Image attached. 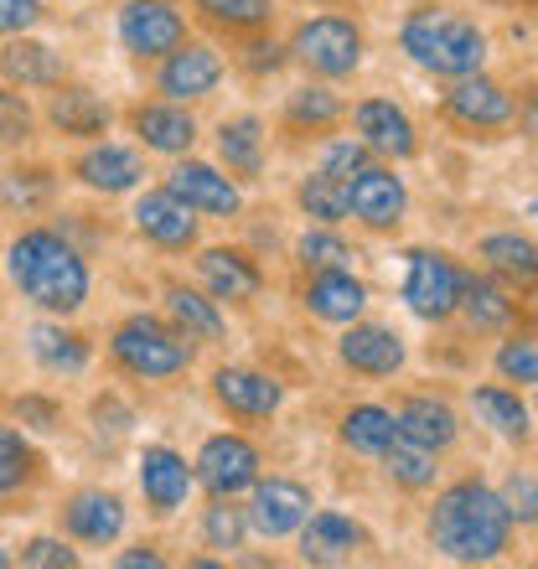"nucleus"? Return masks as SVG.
Listing matches in <instances>:
<instances>
[{"label": "nucleus", "mask_w": 538, "mask_h": 569, "mask_svg": "<svg viewBox=\"0 0 538 569\" xmlns=\"http://www.w3.org/2000/svg\"><path fill=\"white\" fill-rule=\"evenodd\" d=\"M471 280V259L446 243H409L399 249V306L419 327L446 331L456 321L461 290Z\"/></svg>", "instance_id": "0eeeda50"}, {"label": "nucleus", "mask_w": 538, "mask_h": 569, "mask_svg": "<svg viewBox=\"0 0 538 569\" xmlns=\"http://www.w3.org/2000/svg\"><path fill=\"white\" fill-rule=\"evenodd\" d=\"M285 52H290V73L321 78V83H358L373 62V37L362 11L352 0H331V6H300V16L280 31Z\"/></svg>", "instance_id": "20e7f679"}, {"label": "nucleus", "mask_w": 538, "mask_h": 569, "mask_svg": "<svg viewBox=\"0 0 538 569\" xmlns=\"http://www.w3.org/2000/svg\"><path fill=\"white\" fill-rule=\"evenodd\" d=\"M316 502H321V497H316L311 477L265 466L259 481L243 492V512H249V533H255V543H290L296 539V528L311 518Z\"/></svg>", "instance_id": "b1692460"}, {"label": "nucleus", "mask_w": 538, "mask_h": 569, "mask_svg": "<svg viewBox=\"0 0 538 569\" xmlns=\"http://www.w3.org/2000/svg\"><path fill=\"white\" fill-rule=\"evenodd\" d=\"M181 264L187 280L202 284L228 316L259 311V300L269 296V259H259L243 239H202Z\"/></svg>", "instance_id": "1a4fd4ad"}, {"label": "nucleus", "mask_w": 538, "mask_h": 569, "mask_svg": "<svg viewBox=\"0 0 538 569\" xmlns=\"http://www.w3.org/2000/svg\"><path fill=\"white\" fill-rule=\"evenodd\" d=\"M0 569H16V559H11V539L0 533Z\"/></svg>", "instance_id": "5fc2aeb1"}, {"label": "nucleus", "mask_w": 538, "mask_h": 569, "mask_svg": "<svg viewBox=\"0 0 538 569\" xmlns=\"http://www.w3.org/2000/svg\"><path fill=\"white\" fill-rule=\"evenodd\" d=\"M419 539L446 565H502L518 528L497 497V481L477 466L461 477H440L435 492L419 497Z\"/></svg>", "instance_id": "f257e3e1"}, {"label": "nucleus", "mask_w": 538, "mask_h": 569, "mask_svg": "<svg viewBox=\"0 0 538 569\" xmlns=\"http://www.w3.org/2000/svg\"><path fill=\"white\" fill-rule=\"evenodd\" d=\"M27 358L52 383H78V378L93 373L99 342L78 321H68V316H37L27 327Z\"/></svg>", "instance_id": "7c9ffc66"}, {"label": "nucleus", "mask_w": 538, "mask_h": 569, "mask_svg": "<svg viewBox=\"0 0 538 569\" xmlns=\"http://www.w3.org/2000/svg\"><path fill=\"white\" fill-rule=\"evenodd\" d=\"M37 120H42V136H52L58 146H89V140H99V136H114L120 104H114L99 83L73 73V78H62L58 89L42 93Z\"/></svg>", "instance_id": "5701e85b"}, {"label": "nucleus", "mask_w": 538, "mask_h": 569, "mask_svg": "<svg viewBox=\"0 0 538 569\" xmlns=\"http://www.w3.org/2000/svg\"><path fill=\"white\" fill-rule=\"evenodd\" d=\"M0 270H6V284L16 290V300L37 316H78L93 306V259L78 249L58 223H21L0 249Z\"/></svg>", "instance_id": "f03ea898"}, {"label": "nucleus", "mask_w": 538, "mask_h": 569, "mask_svg": "<svg viewBox=\"0 0 538 569\" xmlns=\"http://www.w3.org/2000/svg\"><path fill=\"white\" fill-rule=\"evenodd\" d=\"M347 228L362 239H399L415 218V187L393 161H368L342 181Z\"/></svg>", "instance_id": "9d476101"}, {"label": "nucleus", "mask_w": 538, "mask_h": 569, "mask_svg": "<svg viewBox=\"0 0 538 569\" xmlns=\"http://www.w3.org/2000/svg\"><path fill=\"white\" fill-rule=\"evenodd\" d=\"M192 31L197 27L181 0H114V11H109V37L120 47V58H130L134 68H150L177 42H187Z\"/></svg>", "instance_id": "6ab92c4d"}, {"label": "nucleus", "mask_w": 538, "mask_h": 569, "mask_svg": "<svg viewBox=\"0 0 538 569\" xmlns=\"http://www.w3.org/2000/svg\"><path fill=\"white\" fill-rule=\"evenodd\" d=\"M156 300H161L156 311H161L197 352H228V342H233V316H228L197 280H187V274H161Z\"/></svg>", "instance_id": "c756f323"}, {"label": "nucleus", "mask_w": 538, "mask_h": 569, "mask_svg": "<svg viewBox=\"0 0 538 569\" xmlns=\"http://www.w3.org/2000/svg\"><path fill=\"white\" fill-rule=\"evenodd\" d=\"M47 6H78V0H47Z\"/></svg>", "instance_id": "13d9d810"}, {"label": "nucleus", "mask_w": 538, "mask_h": 569, "mask_svg": "<svg viewBox=\"0 0 538 569\" xmlns=\"http://www.w3.org/2000/svg\"><path fill=\"white\" fill-rule=\"evenodd\" d=\"M42 140V120H37V99L11 83H0V156L31 150Z\"/></svg>", "instance_id": "de8ad7c7"}, {"label": "nucleus", "mask_w": 538, "mask_h": 569, "mask_svg": "<svg viewBox=\"0 0 538 569\" xmlns=\"http://www.w3.org/2000/svg\"><path fill=\"white\" fill-rule=\"evenodd\" d=\"M223 52H228V73L239 78V83H249V89H269V83H285V73H290V52H285L280 27L228 37Z\"/></svg>", "instance_id": "58836bf2"}, {"label": "nucleus", "mask_w": 538, "mask_h": 569, "mask_svg": "<svg viewBox=\"0 0 538 569\" xmlns=\"http://www.w3.org/2000/svg\"><path fill=\"white\" fill-rule=\"evenodd\" d=\"M492 6H508V11H534V0H492Z\"/></svg>", "instance_id": "6e6d98bb"}, {"label": "nucleus", "mask_w": 538, "mask_h": 569, "mask_svg": "<svg viewBox=\"0 0 538 569\" xmlns=\"http://www.w3.org/2000/svg\"><path fill=\"white\" fill-rule=\"evenodd\" d=\"M461 415H466V430H481L487 440L512 450V456H528V446H534V405L512 383H497V378L466 383Z\"/></svg>", "instance_id": "cd10ccee"}, {"label": "nucleus", "mask_w": 538, "mask_h": 569, "mask_svg": "<svg viewBox=\"0 0 538 569\" xmlns=\"http://www.w3.org/2000/svg\"><path fill=\"white\" fill-rule=\"evenodd\" d=\"M202 393L218 409V420L243 425V430H269L280 425V415L290 409V383L275 368L249 358H218L202 373Z\"/></svg>", "instance_id": "6e6552de"}, {"label": "nucleus", "mask_w": 538, "mask_h": 569, "mask_svg": "<svg viewBox=\"0 0 538 569\" xmlns=\"http://www.w3.org/2000/svg\"><path fill=\"white\" fill-rule=\"evenodd\" d=\"M275 146L311 150L321 136L347 124V89L342 83H321V78L296 73L275 99Z\"/></svg>", "instance_id": "aec40b11"}, {"label": "nucleus", "mask_w": 538, "mask_h": 569, "mask_svg": "<svg viewBox=\"0 0 538 569\" xmlns=\"http://www.w3.org/2000/svg\"><path fill=\"white\" fill-rule=\"evenodd\" d=\"M150 177H156L150 156L134 140H120V136H99L89 146H73V156L62 161V181L78 187L83 197H93V202H124Z\"/></svg>", "instance_id": "ddd939ff"}, {"label": "nucleus", "mask_w": 538, "mask_h": 569, "mask_svg": "<svg viewBox=\"0 0 538 569\" xmlns=\"http://www.w3.org/2000/svg\"><path fill=\"white\" fill-rule=\"evenodd\" d=\"M192 27H202L208 37L228 42V37H243V31H265L280 27L285 0H181Z\"/></svg>", "instance_id": "ea45409f"}, {"label": "nucleus", "mask_w": 538, "mask_h": 569, "mask_svg": "<svg viewBox=\"0 0 538 569\" xmlns=\"http://www.w3.org/2000/svg\"><path fill=\"white\" fill-rule=\"evenodd\" d=\"M347 130L368 146L373 161H393V166H415L425 156V124L399 93L368 89L358 99H347Z\"/></svg>", "instance_id": "f3484780"}, {"label": "nucleus", "mask_w": 538, "mask_h": 569, "mask_svg": "<svg viewBox=\"0 0 538 569\" xmlns=\"http://www.w3.org/2000/svg\"><path fill=\"white\" fill-rule=\"evenodd\" d=\"M52 487V461H47L42 440H31L21 425L0 420V508L6 512H27L21 502Z\"/></svg>", "instance_id": "f704fd0d"}, {"label": "nucleus", "mask_w": 538, "mask_h": 569, "mask_svg": "<svg viewBox=\"0 0 538 569\" xmlns=\"http://www.w3.org/2000/svg\"><path fill=\"white\" fill-rule=\"evenodd\" d=\"M393 409V435L409 446H425L435 456H456L466 446V415L456 405V393L446 389H399L389 399Z\"/></svg>", "instance_id": "bb28decb"}, {"label": "nucleus", "mask_w": 538, "mask_h": 569, "mask_svg": "<svg viewBox=\"0 0 538 569\" xmlns=\"http://www.w3.org/2000/svg\"><path fill=\"white\" fill-rule=\"evenodd\" d=\"M228 52L218 37H187L177 42L166 58H156L146 68V93H161V99H177V104L208 109L218 93L228 89Z\"/></svg>", "instance_id": "9b49d317"}, {"label": "nucleus", "mask_w": 538, "mask_h": 569, "mask_svg": "<svg viewBox=\"0 0 538 569\" xmlns=\"http://www.w3.org/2000/svg\"><path fill=\"white\" fill-rule=\"evenodd\" d=\"M130 497L120 487H109V481H78L52 502V528L62 539H73L78 549H99V555L130 533Z\"/></svg>", "instance_id": "a211bd4d"}, {"label": "nucleus", "mask_w": 538, "mask_h": 569, "mask_svg": "<svg viewBox=\"0 0 538 569\" xmlns=\"http://www.w3.org/2000/svg\"><path fill=\"white\" fill-rule=\"evenodd\" d=\"M497 497H502L512 528H518V533H534L538 528V477H534V466L512 461L508 471L497 477Z\"/></svg>", "instance_id": "8fccbe9b"}, {"label": "nucleus", "mask_w": 538, "mask_h": 569, "mask_svg": "<svg viewBox=\"0 0 538 569\" xmlns=\"http://www.w3.org/2000/svg\"><path fill=\"white\" fill-rule=\"evenodd\" d=\"M202 140L212 146V161L223 166L243 192L265 187L269 171H275V150L280 146H275V124H269L265 109H233V114H218V120L202 130Z\"/></svg>", "instance_id": "412c9836"}, {"label": "nucleus", "mask_w": 538, "mask_h": 569, "mask_svg": "<svg viewBox=\"0 0 538 569\" xmlns=\"http://www.w3.org/2000/svg\"><path fill=\"white\" fill-rule=\"evenodd\" d=\"M6 420L21 425L31 440H62V435L73 430V409H68V399L52 389H21V393H11Z\"/></svg>", "instance_id": "a18cd8bd"}, {"label": "nucleus", "mask_w": 538, "mask_h": 569, "mask_svg": "<svg viewBox=\"0 0 538 569\" xmlns=\"http://www.w3.org/2000/svg\"><path fill=\"white\" fill-rule=\"evenodd\" d=\"M62 78H73V52L62 42H47L42 31H21L0 42V83L21 93H47Z\"/></svg>", "instance_id": "473e14b6"}, {"label": "nucleus", "mask_w": 538, "mask_h": 569, "mask_svg": "<svg viewBox=\"0 0 538 569\" xmlns=\"http://www.w3.org/2000/svg\"><path fill=\"white\" fill-rule=\"evenodd\" d=\"M497 383H512V389H534L538 383V337H534V321H518L508 327L502 337H492V358H487Z\"/></svg>", "instance_id": "49530a36"}, {"label": "nucleus", "mask_w": 538, "mask_h": 569, "mask_svg": "<svg viewBox=\"0 0 538 569\" xmlns=\"http://www.w3.org/2000/svg\"><path fill=\"white\" fill-rule=\"evenodd\" d=\"M104 362L109 373L124 378V383H140V389H171L181 378L197 373V352L187 337H181L161 311L150 306H134V311L114 316L104 331Z\"/></svg>", "instance_id": "39448f33"}, {"label": "nucleus", "mask_w": 538, "mask_h": 569, "mask_svg": "<svg viewBox=\"0 0 538 569\" xmlns=\"http://www.w3.org/2000/svg\"><path fill=\"white\" fill-rule=\"evenodd\" d=\"M52 6L47 0H0V42L6 37H21V31H47L52 21Z\"/></svg>", "instance_id": "603ef678"}, {"label": "nucleus", "mask_w": 538, "mask_h": 569, "mask_svg": "<svg viewBox=\"0 0 538 569\" xmlns=\"http://www.w3.org/2000/svg\"><path fill=\"white\" fill-rule=\"evenodd\" d=\"M134 497L146 523L171 528L177 518H187V508L197 502V477L192 456L177 440H140L134 446Z\"/></svg>", "instance_id": "f8f14e48"}, {"label": "nucleus", "mask_w": 538, "mask_h": 569, "mask_svg": "<svg viewBox=\"0 0 538 569\" xmlns=\"http://www.w3.org/2000/svg\"><path fill=\"white\" fill-rule=\"evenodd\" d=\"M393 52L419 78L450 83L477 68H492V27L461 0H409L393 21Z\"/></svg>", "instance_id": "7ed1b4c3"}, {"label": "nucleus", "mask_w": 538, "mask_h": 569, "mask_svg": "<svg viewBox=\"0 0 538 569\" xmlns=\"http://www.w3.org/2000/svg\"><path fill=\"white\" fill-rule=\"evenodd\" d=\"M290 212L300 223H331V228H347V197H342V181L321 177L316 166H300L290 177V192H285Z\"/></svg>", "instance_id": "c03bdc74"}, {"label": "nucleus", "mask_w": 538, "mask_h": 569, "mask_svg": "<svg viewBox=\"0 0 538 569\" xmlns=\"http://www.w3.org/2000/svg\"><path fill=\"white\" fill-rule=\"evenodd\" d=\"M161 187H171V192L187 202V208L202 218V223H218V228H239V218L249 212V192H243L239 181L228 177L223 166L212 161V156H202V150H192V156H177V161H166Z\"/></svg>", "instance_id": "a878e982"}, {"label": "nucleus", "mask_w": 538, "mask_h": 569, "mask_svg": "<svg viewBox=\"0 0 538 569\" xmlns=\"http://www.w3.org/2000/svg\"><path fill=\"white\" fill-rule=\"evenodd\" d=\"M296 565L306 569H347V565H362V559L378 549V533L373 523L352 508H321L316 502L311 518L296 528Z\"/></svg>", "instance_id": "393cba45"}, {"label": "nucleus", "mask_w": 538, "mask_h": 569, "mask_svg": "<svg viewBox=\"0 0 538 569\" xmlns=\"http://www.w3.org/2000/svg\"><path fill=\"white\" fill-rule=\"evenodd\" d=\"M124 202H130V208H124V228L134 233V243H146L150 254L187 259L197 243L208 239V223H202L171 187H161L156 177H150L140 192L124 197Z\"/></svg>", "instance_id": "4468645a"}, {"label": "nucleus", "mask_w": 538, "mask_h": 569, "mask_svg": "<svg viewBox=\"0 0 538 569\" xmlns=\"http://www.w3.org/2000/svg\"><path fill=\"white\" fill-rule=\"evenodd\" d=\"M109 565L114 569H166L171 565V555H166V543L156 539V533H150V539H130V533H124V539L114 543Z\"/></svg>", "instance_id": "864d4df0"}, {"label": "nucleus", "mask_w": 538, "mask_h": 569, "mask_svg": "<svg viewBox=\"0 0 538 569\" xmlns=\"http://www.w3.org/2000/svg\"><path fill=\"white\" fill-rule=\"evenodd\" d=\"M11 559L21 569H78L83 549L73 539H62L58 528H42V533H27L21 543H11Z\"/></svg>", "instance_id": "3c124183"}, {"label": "nucleus", "mask_w": 538, "mask_h": 569, "mask_svg": "<svg viewBox=\"0 0 538 569\" xmlns=\"http://www.w3.org/2000/svg\"><path fill=\"white\" fill-rule=\"evenodd\" d=\"M373 471L393 497H415L419 502L425 492L440 487V477H446V456H435V450H425V446H409V440H393V446L373 461Z\"/></svg>", "instance_id": "a19ab883"}, {"label": "nucleus", "mask_w": 538, "mask_h": 569, "mask_svg": "<svg viewBox=\"0 0 538 569\" xmlns=\"http://www.w3.org/2000/svg\"><path fill=\"white\" fill-rule=\"evenodd\" d=\"M331 362L342 368L347 378H358V383H399L409 373V362H415V347L404 337L393 321L383 316H358V321H347L337 327L331 337Z\"/></svg>", "instance_id": "2eb2a0df"}, {"label": "nucleus", "mask_w": 538, "mask_h": 569, "mask_svg": "<svg viewBox=\"0 0 538 569\" xmlns=\"http://www.w3.org/2000/svg\"><path fill=\"white\" fill-rule=\"evenodd\" d=\"M124 140L146 150L150 161H177V156H192L202 146V109L177 104V99H161V93H134L130 104L120 109Z\"/></svg>", "instance_id": "4be33fe9"}, {"label": "nucleus", "mask_w": 538, "mask_h": 569, "mask_svg": "<svg viewBox=\"0 0 538 569\" xmlns=\"http://www.w3.org/2000/svg\"><path fill=\"white\" fill-rule=\"evenodd\" d=\"M373 156H368V146H362L352 130H331V136H321L311 150H306V166H316L321 177H331V181H347L358 166H368Z\"/></svg>", "instance_id": "09e8293b"}, {"label": "nucleus", "mask_w": 538, "mask_h": 569, "mask_svg": "<svg viewBox=\"0 0 538 569\" xmlns=\"http://www.w3.org/2000/svg\"><path fill=\"white\" fill-rule=\"evenodd\" d=\"M290 6H331V0H290Z\"/></svg>", "instance_id": "4d7b16f0"}, {"label": "nucleus", "mask_w": 538, "mask_h": 569, "mask_svg": "<svg viewBox=\"0 0 538 569\" xmlns=\"http://www.w3.org/2000/svg\"><path fill=\"white\" fill-rule=\"evenodd\" d=\"M269 466V450L243 425H218L192 446L197 497H243Z\"/></svg>", "instance_id": "dca6fc26"}, {"label": "nucleus", "mask_w": 538, "mask_h": 569, "mask_svg": "<svg viewBox=\"0 0 538 569\" xmlns=\"http://www.w3.org/2000/svg\"><path fill=\"white\" fill-rule=\"evenodd\" d=\"M62 166L58 161H42V156H31V150H16L6 156L0 166V208L11 212V218H47V212L62 202Z\"/></svg>", "instance_id": "72a5a7b5"}, {"label": "nucleus", "mask_w": 538, "mask_h": 569, "mask_svg": "<svg viewBox=\"0 0 538 569\" xmlns=\"http://www.w3.org/2000/svg\"><path fill=\"white\" fill-rule=\"evenodd\" d=\"M435 120L446 124L450 136L461 140H508L524 120V136L534 130V99L512 89V78L492 73V68H477L466 78H450V83H435Z\"/></svg>", "instance_id": "423d86ee"}, {"label": "nucleus", "mask_w": 538, "mask_h": 569, "mask_svg": "<svg viewBox=\"0 0 538 569\" xmlns=\"http://www.w3.org/2000/svg\"><path fill=\"white\" fill-rule=\"evenodd\" d=\"M285 259L296 264V274H311V270H337V264H358L362 259V243L347 233V228H331V223H300L290 239H285Z\"/></svg>", "instance_id": "79ce46f5"}, {"label": "nucleus", "mask_w": 538, "mask_h": 569, "mask_svg": "<svg viewBox=\"0 0 538 569\" xmlns=\"http://www.w3.org/2000/svg\"><path fill=\"white\" fill-rule=\"evenodd\" d=\"M83 430L93 435V446L104 456H114L140 435V405L124 389H93L83 405Z\"/></svg>", "instance_id": "37998d69"}, {"label": "nucleus", "mask_w": 538, "mask_h": 569, "mask_svg": "<svg viewBox=\"0 0 538 569\" xmlns=\"http://www.w3.org/2000/svg\"><path fill=\"white\" fill-rule=\"evenodd\" d=\"M518 321H534L524 290H512L508 280H497V274L471 264V280H466L461 306H456V321H450V327H461L471 342H492V337H502V331L518 327Z\"/></svg>", "instance_id": "2f4dec72"}, {"label": "nucleus", "mask_w": 538, "mask_h": 569, "mask_svg": "<svg viewBox=\"0 0 538 569\" xmlns=\"http://www.w3.org/2000/svg\"><path fill=\"white\" fill-rule=\"evenodd\" d=\"M296 311L311 321V327H347L358 316L373 311V284L358 264H337V270H311L296 274Z\"/></svg>", "instance_id": "c85d7f7f"}, {"label": "nucleus", "mask_w": 538, "mask_h": 569, "mask_svg": "<svg viewBox=\"0 0 538 569\" xmlns=\"http://www.w3.org/2000/svg\"><path fill=\"white\" fill-rule=\"evenodd\" d=\"M331 435H337V450H342V456L368 461V466L399 440V435H393L389 399H352V405H342L337 420H331Z\"/></svg>", "instance_id": "e433bc0d"}, {"label": "nucleus", "mask_w": 538, "mask_h": 569, "mask_svg": "<svg viewBox=\"0 0 538 569\" xmlns=\"http://www.w3.org/2000/svg\"><path fill=\"white\" fill-rule=\"evenodd\" d=\"M471 264L487 274H497V280H508L512 290H524V296H534V280H538V243L528 228H487V233H477L471 239Z\"/></svg>", "instance_id": "c9c22d12"}, {"label": "nucleus", "mask_w": 538, "mask_h": 569, "mask_svg": "<svg viewBox=\"0 0 538 569\" xmlns=\"http://www.w3.org/2000/svg\"><path fill=\"white\" fill-rule=\"evenodd\" d=\"M192 539H197V549H208V555H218V559L233 565V559L255 543L243 497H202V502L192 508Z\"/></svg>", "instance_id": "4c0bfd02"}]
</instances>
